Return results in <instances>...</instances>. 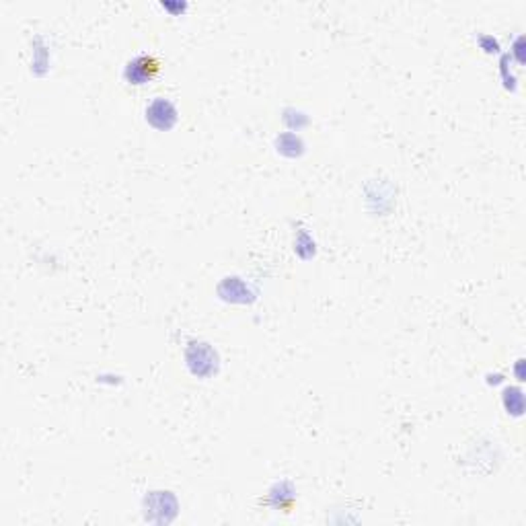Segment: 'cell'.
<instances>
[{
	"instance_id": "1",
	"label": "cell",
	"mask_w": 526,
	"mask_h": 526,
	"mask_svg": "<svg viewBox=\"0 0 526 526\" xmlns=\"http://www.w3.org/2000/svg\"><path fill=\"white\" fill-rule=\"evenodd\" d=\"M158 72V62L150 56H142L130 62L128 66V77L134 82H144L146 79H153Z\"/></svg>"
}]
</instances>
